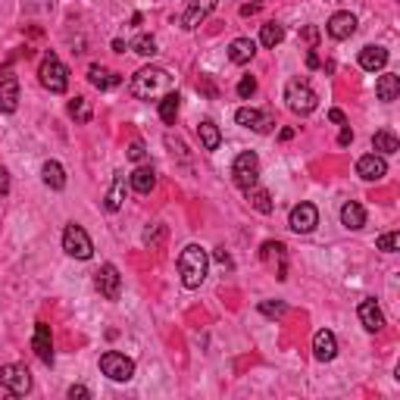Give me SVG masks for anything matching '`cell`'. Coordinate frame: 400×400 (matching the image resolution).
I'll list each match as a JSON object with an SVG mask.
<instances>
[{"label":"cell","mask_w":400,"mask_h":400,"mask_svg":"<svg viewBox=\"0 0 400 400\" xmlns=\"http://www.w3.org/2000/svg\"><path fill=\"white\" fill-rule=\"evenodd\" d=\"M207 266H210V257H207L204 247L188 244L182 253H178V275H182L185 288H200L207 279Z\"/></svg>","instance_id":"6da1fadb"},{"label":"cell","mask_w":400,"mask_h":400,"mask_svg":"<svg viewBox=\"0 0 400 400\" xmlns=\"http://www.w3.org/2000/svg\"><path fill=\"white\" fill-rule=\"evenodd\" d=\"M169 84H172V75H169L166 69H160V66H144V69H138L132 78V94L141 100H150V97H156V94H166Z\"/></svg>","instance_id":"7a4b0ae2"},{"label":"cell","mask_w":400,"mask_h":400,"mask_svg":"<svg viewBox=\"0 0 400 400\" xmlns=\"http://www.w3.org/2000/svg\"><path fill=\"white\" fill-rule=\"evenodd\" d=\"M285 100H288V110L297 113V116H309V113L319 106V97L316 91L309 88L307 78H291L285 84Z\"/></svg>","instance_id":"3957f363"},{"label":"cell","mask_w":400,"mask_h":400,"mask_svg":"<svg viewBox=\"0 0 400 400\" xmlns=\"http://www.w3.org/2000/svg\"><path fill=\"white\" fill-rule=\"evenodd\" d=\"M38 78H41V84L50 94H63L66 88H69V69H66V66L60 63V56H54V54H47L41 60Z\"/></svg>","instance_id":"277c9868"},{"label":"cell","mask_w":400,"mask_h":400,"mask_svg":"<svg viewBox=\"0 0 400 400\" xmlns=\"http://www.w3.org/2000/svg\"><path fill=\"white\" fill-rule=\"evenodd\" d=\"M232 176H235V185L238 188H253L257 178H260V156L253 154V150H244V154L235 156L232 163Z\"/></svg>","instance_id":"5b68a950"},{"label":"cell","mask_w":400,"mask_h":400,"mask_svg":"<svg viewBox=\"0 0 400 400\" xmlns=\"http://www.w3.org/2000/svg\"><path fill=\"white\" fill-rule=\"evenodd\" d=\"M0 385L7 388L10 394H16V397H25L32 391V373L22 363H7L0 366Z\"/></svg>","instance_id":"8992f818"},{"label":"cell","mask_w":400,"mask_h":400,"mask_svg":"<svg viewBox=\"0 0 400 400\" xmlns=\"http://www.w3.org/2000/svg\"><path fill=\"white\" fill-rule=\"evenodd\" d=\"M63 250L69 253V257H75V260H91L94 257V244L91 238H88V232H84L82 225H66L63 232Z\"/></svg>","instance_id":"52a82bcc"},{"label":"cell","mask_w":400,"mask_h":400,"mask_svg":"<svg viewBox=\"0 0 400 400\" xmlns=\"http://www.w3.org/2000/svg\"><path fill=\"white\" fill-rule=\"evenodd\" d=\"M100 373L113 381H128L134 375V360H128L126 353L106 351L104 357H100Z\"/></svg>","instance_id":"ba28073f"},{"label":"cell","mask_w":400,"mask_h":400,"mask_svg":"<svg viewBox=\"0 0 400 400\" xmlns=\"http://www.w3.org/2000/svg\"><path fill=\"white\" fill-rule=\"evenodd\" d=\"M235 122L244 128H250V132L257 134H269L275 126V116L269 110H253V106H241L238 113H235Z\"/></svg>","instance_id":"9c48e42d"},{"label":"cell","mask_w":400,"mask_h":400,"mask_svg":"<svg viewBox=\"0 0 400 400\" xmlns=\"http://www.w3.org/2000/svg\"><path fill=\"white\" fill-rule=\"evenodd\" d=\"M94 285H97L100 297H106V301H119V294H122V275H119V269L113 266V263H104V266L97 269Z\"/></svg>","instance_id":"30bf717a"},{"label":"cell","mask_w":400,"mask_h":400,"mask_svg":"<svg viewBox=\"0 0 400 400\" xmlns=\"http://www.w3.org/2000/svg\"><path fill=\"white\" fill-rule=\"evenodd\" d=\"M319 225V210L313 204H297L288 216V228L297 235H309Z\"/></svg>","instance_id":"8fae6325"},{"label":"cell","mask_w":400,"mask_h":400,"mask_svg":"<svg viewBox=\"0 0 400 400\" xmlns=\"http://www.w3.org/2000/svg\"><path fill=\"white\" fill-rule=\"evenodd\" d=\"M357 176L363 182H381L388 176V163L381 154H366L357 160Z\"/></svg>","instance_id":"7c38bea8"},{"label":"cell","mask_w":400,"mask_h":400,"mask_svg":"<svg viewBox=\"0 0 400 400\" xmlns=\"http://www.w3.org/2000/svg\"><path fill=\"white\" fill-rule=\"evenodd\" d=\"M19 106V78L10 69L0 72V113H16Z\"/></svg>","instance_id":"4fadbf2b"},{"label":"cell","mask_w":400,"mask_h":400,"mask_svg":"<svg viewBox=\"0 0 400 400\" xmlns=\"http://www.w3.org/2000/svg\"><path fill=\"white\" fill-rule=\"evenodd\" d=\"M325 32H329L335 41H347V38L357 32V16L347 13V10H341V13H335L329 22H325Z\"/></svg>","instance_id":"5bb4252c"},{"label":"cell","mask_w":400,"mask_h":400,"mask_svg":"<svg viewBox=\"0 0 400 400\" xmlns=\"http://www.w3.org/2000/svg\"><path fill=\"white\" fill-rule=\"evenodd\" d=\"M313 357H316L319 363H331V360L338 357V338H335V331L319 329L316 335H313Z\"/></svg>","instance_id":"9a60e30c"},{"label":"cell","mask_w":400,"mask_h":400,"mask_svg":"<svg viewBox=\"0 0 400 400\" xmlns=\"http://www.w3.org/2000/svg\"><path fill=\"white\" fill-rule=\"evenodd\" d=\"M219 0H191V7L182 13V28H188V32H194L200 22L207 19V16L216 10Z\"/></svg>","instance_id":"2e32d148"},{"label":"cell","mask_w":400,"mask_h":400,"mask_svg":"<svg viewBox=\"0 0 400 400\" xmlns=\"http://www.w3.org/2000/svg\"><path fill=\"white\" fill-rule=\"evenodd\" d=\"M32 347H35L38 360L44 366L54 363V341H50V325L47 322H38L35 325V338H32Z\"/></svg>","instance_id":"e0dca14e"},{"label":"cell","mask_w":400,"mask_h":400,"mask_svg":"<svg viewBox=\"0 0 400 400\" xmlns=\"http://www.w3.org/2000/svg\"><path fill=\"white\" fill-rule=\"evenodd\" d=\"M360 322H363V329L366 331H381L385 329V316H381V309H379V303L373 301V297H366L363 303H360Z\"/></svg>","instance_id":"ac0fdd59"},{"label":"cell","mask_w":400,"mask_h":400,"mask_svg":"<svg viewBox=\"0 0 400 400\" xmlns=\"http://www.w3.org/2000/svg\"><path fill=\"white\" fill-rule=\"evenodd\" d=\"M360 66L366 72H381L388 66V50L385 47H375V44H366L360 50Z\"/></svg>","instance_id":"d6986e66"},{"label":"cell","mask_w":400,"mask_h":400,"mask_svg":"<svg viewBox=\"0 0 400 400\" xmlns=\"http://www.w3.org/2000/svg\"><path fill=\"white\" fill-rule=\"evenodd\" d=\"M341 225H344L347 232H360L366 225V210L357 204V200H347L344 207H341Z\"/></svg>","instance_id":"ffe728a7"},{"label":"cell","mask_w":400,"mask_h":400,"mask_svg":"<svg viewBox=\"0 0 400 400\" xmlns=\"http://www.w3.org/2000/svg\"><path fill=\"white\" fill-rule=\"evenodd\" d=\"M253 54H257V44H253L250 38H235V41L228 44V60H232L235 66L250 63Z\"/></svg>","instance_id":"44dd1931"},{"label":"cell","mask_w":400,"mask_h":400,"mask_svg":"<svg viewBox=\"0 0 400 400\" xmlns=\"http://www.w3.org/2000/svg\"><path fill=\"white\" fill-rule=\"evenodd\" d=\"M88 82L94 84V88H100V91H110V88H119L122 84V75H116V72L104 69V66L94 63L91 69H88Z\"/></svg>","instance_id":"7402d4cb"},{"label":"cell","mask_w":400,"mask_h":400,"mask_svg":"<svg viewBox=\"0 0 400 400\" xmlns=\"http://www.w3.org/2000/svg\"><path fill=\"white\" fill-rule=\"evenodd\" d=\"M128 182H132V188L138 191V194H150V191L156 188V169L154 166H138Z\"/></svg>","instance_id":"603a6c76"},{"label":"cell","mask_w":400,"mask_h":400,"mask_svg":"<svg viewBox=\"0 0 400 400\" xmlns=\"http://www.w3.org/2000/svg\"><path fill=\"white\" fill-rule=\"evenodd\" d=\"M41 178H44V185H47L50 191H63L66 188V169L60 166L56 160H47L41 166Z\"/></svg>","instance_id":"cb8c5ba5"},{"label":"cell","mask_w":400,"mask_h":400,"mask_svg":"<svg viewBox=\"0 0 400 400\" xmlns=\"http://www.w3.org/2000/svg\"><path fill=\"white\" fill-rule=\"evenodd\" d=\"M375 94H379L381 104H391V100H397V94H400V78L394 75V72H385V75H379V82H375Z\"/></svg>","instance_id":"d4e9b609"},{"label":"cell","mask_w":400,"mask_h":400,"mask_svg":"<svg viewBox=\"0 0 400 400\" xmlns=\"http://www.w3.org/2000/svg\"><path fill=\"white\" fill-rule=\"evenodd\" d=\"M106 210L110 213H116V210H122V200H126V172H116V178H113V188L106 191Z\"/></svg>","instance_id":"484cf974"},{"label":"cell","mask_w":400,"mask_h":400,"mask_svg":"<svg viewBox=\"0 0 400 400\" xmlns=\"http://www.w3.org/2000/svg\"><path fill=\"white\" fill-rule=\"evenodd\" d=\"M197 138H200V148L204 150H216L222 144V134H219V126L213 119H204L197 126Z\"/></svg>","instance_id":"4316f807"},{"label":"cell","mask_w":400,"mask_h":400,"mask_svg":"<svg viewBox=\"0 0 400 400\" xmlns=\"http://www.w3.org/2000/svg\"><path fill=\"white\" fill-rule=\"evenodd\" d=\"M178 106H182V97H178V91H166V94H163V100H160V119L166 122V126H176Z\"/></svg>","instance_id":"83f0119b"},{"label":"cell","mask_w":400,"mask_h":400,"mask_svg":"<svg viewBox=\"0 0 400 400\" xmlns=\"http://www.w3.org/2000/svg\"><path fill=\"white\" fill-rule=\"evenodd\" d=\"M247 200H250V207L257 213H272V194H269L266 188H257V185H253V188H247Z\"/></svg>","instance_id":"f1b7e54d"},{"label":"cell","mask_w":400,"mask_h":400,"mask_svg":"<svg viewBox=\"0 0 400 400\" xmlns=\"http://www.w3.org/2000/svg\"><path fill=\"white\" fill-rule=\"evenodd\" d=\"M281 41H285V28H281L279 22H266V25L260 28V44H263V47L275 50Z\"/></svg>","instance_id":"f546056e"},{"label":"cell","mask_w":400,"mask_h":400,"mask_svg":"<svg viewBox=\"0 0 400 400\" xmlns=\"http://www.w3.org/2000/svg\"><path fill=\"white\" fill-rule=\"evenodd\" d=\"M373 148L379 150V154H397V150H400V141L394 138L391 132H385V128H381V132L373 134Z\"/></svg>","instance_id":"4dcf8cb0"},{"label":"cell","mask_w":400,"mask_h":400,"mask_svg":"<svg viewBox=\"0 0 400 400\" xmlns=\"http://www.w3.org/2000/svg\"><path fill=\"white\" fill-rule=\"evenodd\" d=\"M69 116L75 122H91V104L84 97H75V100H69Z\"/></svg>","instance_id":"1f68e13d"},{"label":"cell","mask_w":400,"mask_h":400,"mask_svg":"<svg viewBox=\"0 0 400 400\" xmlns=\"http://www.w3.org/2000/svg\"><path fill=\"white\" fill-rule=\"evenodd\" d=\"M132 50H134L138 56H154V54H156V38H154V35H138V38L132 41Z\"/></svg>","instance_id":"d6a6232c"},{"label":"cell","mask_w":400,"mask_h":400,"mask_svg":"<svg viewBox=\"0 0 400 400\" xmlns=\"http://www.w3.org/2000/svg\"><path fill=\"white\" fill-rule=\"evenodd\" d=\"M260 257L263 260H285V244L281 241H266V244L260 247Z\"/></svg>","instance_id":"836d02e7"},{"label":"cell","mask_w":400,"mask_h":400,"mask_svg":"<svg viewBox=\"0 0 400 400\" xmlns=\"http://www.w3.org/2000/svg\"><path fill=\"white\" fill-rule=\"evenodd\" d=\"M260 313H263V316H269V319H279V316H285V313H288V303H285V301H263L260 303Z\"/></svg>","instance_id":"e575fe53"},{"label":"cell","mask_w":400,"mask_h":400,"mask_svg":"<svg viewBox=\"0 0 400 400\" xmlns=\"http://www.w3.org/2000/svg\"><path fill=\"white\" fill-rule=\"evenodd\" d=\"M163 238H166V228H163V225H150L148 232H144V244L148 247H160Z\"/></svg>","instance_id":"d590c367"},{"label":"cell","mask_w":400,"mask_h":400,"mask_svg":"<svg viewBox=\"0 0 400 400\" xmlns=\"http://www.w3.org/2000/svg\"><path fill=\"white\" fill-rule=\"evenodd\" d=\"M397 247H400V232H388V235H381V238H379V250L394 253Z\"/></svg>","instance_id":"8d00e7d4"},{"label":"cell","mask_w":400,"mask_h":400,"mask_svg":"<svg viewBox=\"0 0 400 400\" xmlns=\"http://www.w3.org/2000/svg\"><path fill=\"white\" fill-rule=\"evenodd\" d=\"M253 91H257V78H253V75H244V78L238 82V97H241V100H247Z\"/></svg>","instance_id":"74e56055"},{"label":"cell","mask_w":400,"mask_h":400,"mask_svg":"<svg viewBox=\"0 0 400 400\" xmlns=\"http://www.w3.org/2000/svg\"><path fill=\"white\" fill-rule=\"evenodd\" d=\"M144 154H148V150H144V141H132V144H128V160L141 163L144 160Z\"/></svg>","instance_id":"f35d334b"},{"label":"cell","mask_w":400,"mask_h":400,"mask_svg":"<svg viewBox=\"0 0 400 400\" xmlns=\"http://www.w3.org/2000/svg\"><path fill=\"white\" fill-rule=\"evenodd\" d=\"M84 400V397H91V391H88V388H84V385H72L69 388V400Z\"/></svg>","instance_id":"ab89813d"},{"label":"cell","mask_w":400,"mask_h":400,"mask_svg":"<svg viewBox=\"0 0 400 400\" xmlns=\"http://www.w3.org/2000/svg\"><path fill=\"white\" fill-rule=\"evenodd\" d=\"M303 41H307L309 47H316V41H319V32H316V28H313V25H307V28H303Z\"/></svg>","instance_id":"60d3db41"},{"label":"cell","mask_w":400,"mask_h":400,"mask_svg":"<svg viewBox=\"0 0 400 400\" xmlns=\"http://www.w3.org/2000/svg\"><path fill=\"white\" fill-rule=\"evenodd\" d=\"M7 191H10V172L0 166V197H7Z\"/></svg>","instance_id":"b9f144b4"},{"label":"cell","mask_w":400,"mask_h":400,"mask_svg":"<svg viewBox=\"0 0 400 400\" xmlns=\"http://www.w3.org/2000/svg\"><path fill=\"white\" fill-rule=\"evenodd\" d=\"M351 141H353V132H351V128H341V134H338V144L344 148V144H351Z\"/></svg>","instance_id":"7bdbcfd3"},{"label":"cell","mask_w":400,"mask_h":400,"mask_svg":"<svg viewBox=\"0 0 400 400\" xmlns=\"http://www.w3.org/2000/svg\"><path fill=\"white\" fill-rule=\"evenodd\" d=\"M329 119L335 122V126H344V122H347V119H344V113H341V110H331V113H329Z\"/></svg>","instance_id":"ee69618b"},{"label":"cell","mask_w":400,"mask_h":400,"mask_svg":"<svg viewBox=\"0 0 400 400\" xmlns=\"http://www.w3.org/2000/svg\"><path fill=\"white\" fill-rule=\"evenodd\" d=\"M307 66H309V69H316V66H319V56L313 54V50H309V54H307Z\"/></svg>","instance_id":"f6af8a7d"},{"label":"cell","mask_w":400,"mask_h":400,"mask_svg":"<svg viewBox=\"0 0 400 400\" xmlns=\"http://www.w3.org/2000/svg\"><path fill=\"white\" fill-rule=\"evenodd\" d=\"M113 50H116V54H126V41H122V38H116V41H113Z\"/></svg>","instance_id":"bcb514c9"},{"label":"cell","mask_w":400,"mask_h":400,"mask_svg":"<svg viewBox=\"0 0 400 400\" xmlns=\"http://www.w3.org/2000/svg\"><path fill=\"white\" fill-rule=\"evenodd\" d=\"M294 138V128H281V141H291Z\"/></svg>","instance_id":"7dc6e473"}]
</instances>
